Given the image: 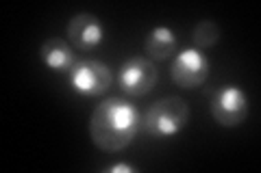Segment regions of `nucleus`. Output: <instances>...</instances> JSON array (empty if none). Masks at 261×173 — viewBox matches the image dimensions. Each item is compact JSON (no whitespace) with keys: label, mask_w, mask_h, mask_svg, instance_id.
Returning <instances> with one entry per match:
<instances>
[{"label":"nucleus","mask_w":261,"mask_h":173,"mask_svg":"<svg viewBox=\"0 0 261 173\" xmlns=\"http://www.w3.org/2000/svg\"><path fill=\"white\" fill-rule=\"evenodd\" d=\"M248 95L238 85H224L211 102V115H214L216 123H220L222 128L242 126L248 117Z\"/></svg>","instance_id":"39448f33"},{"label":"nucleus","mask_w":261,"mask_h":173,"mask_svg":"<svg viewBox=\"0 0 261 173\" xmlns=\"http://www.w3.org/2000/svg\"><path fill=\"white\" fill-rule=\"evenodd\" d=\"M39 56H42V63L48 70L61 72V74H70L72 67L79 63L72 44H68V41L61 39V37L46 39L42 44V48H39Z\"/></svg>","instance_id":"6e6552de"},{"label":"nucleus","mask_w":261,"mask_h":173,"mask_svg":"<svg viewBox=\"0 0 261 173\" xmlns=\"http://www.w3.org/2000/svg\"><path fill=\"white\" fill-rule=\"evenodd\" d=\"M190 121V106L183 97L168 95L154 102L142 119V130L152 139H172Z\"/></svg>","instance_id":"f03ea898"},{"label":"nucleus","mask_w":261,"mask_h":173,"mask_svg":"<svg viewBox=\"0 0 261 173\" xmlns=\"http://www.w3.org/2000/svg\"><path fill=\"white\" fill-rule=\"evenodd\" d=\"M211 65L205 52L198 48H187V50L178 52L172 61V82L181 89H196L209 78Z\"/></svg>","instance_id":"423d86ee"},{"label":"nucleus","mask_w":261,"mask_h":173,"mask_svg":"<svg viewBox=\"0 0 261 173\" xmlns=\"http://www.w3.org/2000/svg\"><path fill=\"white\" fill-rule=\"evenodd\" d=\"M192 41H194V48H198V50H205V48L216 46L220 41V26H218V22H214V20L198 22L194 26Z\"/></svg>","instance_id":"9d476101"},{"label":"nucleus","mask_w":261,"mask_h":173,"mask_svg":"<svg viewBox=\"0 0 261 173\" xmlns=\"http://www.w3.org/2000/svg\"><path fill=\"white\" fill-rule=\"evenodd\" d=\"M146 52H148L150 61H168L170 56H174L178 41L174 30L170 26H154L148 35H146Z\"/></svg>","instance_id":"1a4fd4ad"},{"label":"nucleus","mask_w":261,"mask_h":173,"mask_svg":"<svg viewBox=\"0 0 261 173\" xmlns=\"http://www.w3.org/2000/svg\"><path fill=\"white\" fill-rule=\"evenodd\" d=\"M142 128V117L135 104L122 97H107L92 113L89 136L98 150L116 154L135 141Z\"/></svg>","instance_id":"f257e3e1"},{"label":"nucleus","mask_w":261,"mask_h":173,"mask_svg":"<svg viewBox=\"0 0 261 173\" xmlns=\"http://www.w3.org/2000/svg\"><path fill=\"white\" fill-rule=\"evenodd\" d=\"M107 173H137L140 169L133 167V164H126V162H118V164H111V167L105 169Z\"/></svg>","instance_id":"9b49d317"},{"label":"nucleus","mask_w":261,"mask_h":173,"mask_svg":"<svg viewBox=\"0 0 261 173\" xmlns=\"http://www.w3.org/2000/svg\"><path fill=\"white\" fill-rule=\"evenodd\" d=\"M113 82L111 70L102 61L83 59L79 61L70 72V85L79 95L85 97H100L109 91Z\"/></svg>","instance_id":"20e7f679"},{"label":"nucleus","mask_w":261,"mask_h":173,"mask_svg":"<svg viewBox=\"0 0 261 173\" xmlns=\"http://www.w3.org/2000/svg\"><path fill=\"white\" fill-rule=\"evenodd\" d=\"M159 80V72L154 61L148 56H130L128 61L122 63L118 72V85L124 93L133 97L148 95Z\"/></svg>","instance_id":"7ed1b4c3"},{"label":"nucleus","mask_w":261,"mask_h":173,"mask_svg":"<svg viewBox=\"0 0 261 173\" xmlns=\"http://www.w3.org/2000/svg\"><path fill=\"white\" fill-rule=\"evenodd\" d=\"M68 39L74 50L89 52L98 48L105 39V26L98 15L81 11L68 22Z\"/></svg>","instance_id":"0eeeda50"}]
</instances>
